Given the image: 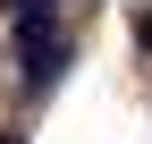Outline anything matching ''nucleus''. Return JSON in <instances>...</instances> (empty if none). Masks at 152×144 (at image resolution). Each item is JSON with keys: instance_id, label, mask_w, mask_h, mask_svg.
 I'll list each match as a JSON object with an SVG mask.
<instances>
[{"instance_id": "7ed1b4c3", "label": "nucleus", "mask_w": 152, "mask_h": 144, "mask_svg": "<svg viewBox=\"0 0 152 144\" xmlns=\"http://www.w3.org/2000/svg\"><path fill=\"white\" fill-rule=\"evenodd\" d=\"M0 144H26V136H0Z\"/></svg>"}, {"instance_id": "f257e3e1", "label": "nucleus", "mask_w": 152, "mask_h": 144, "mask_svg": "<svg viewBox=\"0 0 152 144\" xmlns=\"http://www.w3.org/2000/svg\"><path fill=\"white\" fill-rule=\"evenodd\" d=\"M17 51H26V93H51L68 68V34L51 17H17Z\"/></svg>"}, {"instance_id": "f03ea898", "label": "nucleus", "mask_w": 152, "mask_h": 144, "mask_svg": "<svg viewBox=\"0 0 152 144\" xmlns=\"http://www.w3.org/2000/svg\"><path fill=\"white\" fill-rule=\"evenodd\" d=\"M135 43H144V51H152V9H144V17H135Z\"/></svg>"}]
</instances>
